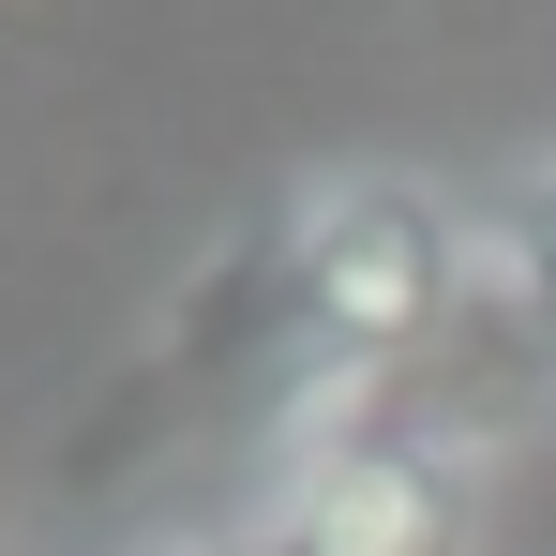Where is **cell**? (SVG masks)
<instances>
[{"instance_id":"obj_5","label":"cell","mask_w":556,"mask_h":556,"mask_svg":"<svg viewBox=\"0 0 556 556\" xmlns=\"http://www.w3.org/2000/svg\"><path fill=\"white\" fill-rule=\"evenodd\" d=\"M166 556H301L286 527H241V542H166Z\"/></svg>"},{"instance_id":"obj_2","label":"cell","mask_w":556,"mask_h":556,"mask_svg":"<svg viewBox=\"0 0 556 556\" xmlns=\"http://www.w3.org/2000/svg\"><path fill=\"white\" fill-rule=\"evenodd\" d=\"M452 316H466V241H452V211L421 181L301 195V346H316V376L391 391V376L437 362Z\"/></svg>"},{"instance_id":"obj_3","label":"cell","mask_w":556,"mask_h":556,"mask_svg":"<svg viewBox=\"0 0 556 556\" xmlns=\"http://www.w3.org/2000/svg\"><path fill=\"white\" fill-rule=\"evenodd\" d=\"M301 556H466V466L406 421H346L331 452L301 466V496L271 511Z\"/></svg>"},{"instance_id":"obj_4","label":"cell","mask_w":556,"mask_h":556,"mask_svg":"<svg viewBox=\"0 0 556 556\" xmlns=\"http://www.w3.org/2000/svg\"><path fill=\"white\" fill-rule=\"evenodd\" d=\"M481 286H496L511 316L556 331V166H527V181L496 195V226H481Z\"/></svg>"},{"instance_id":"obj_1","label":"cell","mask_w":556,"mask_h":556,"mask_svg":"<svg viewBox=\"0 0 556 556\" xmlns=\"http://www.w3.org/2000/svg\"><path fill=\"white\" fill-rule=\"evenodd\" d=\"M286 376H316V346H301V211L241 226V241L181 286V316L151 331V362L61 437V481H76V496H91V481H136L151 452H181L211 421H256Z\"/></svg>"}]
</instances>
